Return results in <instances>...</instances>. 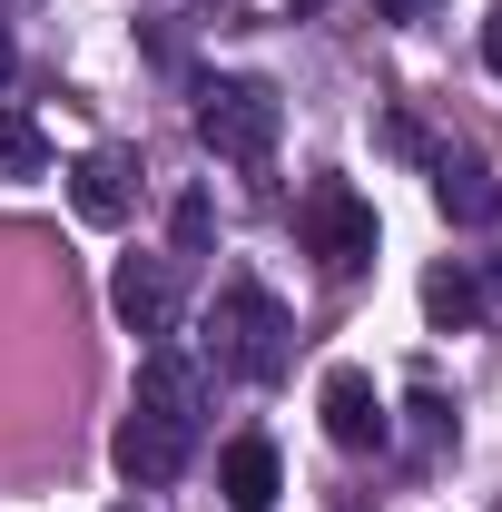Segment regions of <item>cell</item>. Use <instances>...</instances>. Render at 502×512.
<instances>
[{
  "label": "cell",
  "mask_w": 502,
  "mask_h": 512,
  "mask_svg": "<svg viewBox=\"0 0 502 512\" xmlns=\"http://www.w3.org/2000/svg\"><path fill=\"white\" fill-rule=\"evenodd\" d=\"M315 404H325V434L345 453H384V404H375V375L365 365H325V384H315Z\"/></svg>",
  "instance_id": "6"
},
{
  "label": "cell",
  "mask_w": 502,
  "mask_h": 512,
  "mask_svg": "<svg viewBox=\"0 0 502 512\" xmlns=\"http://www.w3.org/2000/svg\"><path fill=\"white\" fill-rule=\"evenodd\" d=\"M119 512H138V503H119Z\"/></svg>",
  "instance_id": "17"
},
{
  "label": "cell",
  "mask_w": 502,
  "mask_h": 512,
  "mask_svg": "<svg viewBox=\"0 0 502 512\" xmlns=\"http://www.w3.org/2000/svg\"><path fill=\"white\" fill-rule=\"evenodd\" d=\"M207 355H217V375H237V384H276L286 355H296V316H286L256 276H237V286H217V306H207Z\"/></svg>",
  "instance_id": "1"
},
{
  "label": "cell",
  "mask_w": 502,
  "mask_h": 512,
  "mask_svg": "<svg viewBox=\"0 0 502 512\" xmlns=\"http://www.w3.org/2000/svg\"><path fill=\"white\" fill-rule=\"evenodd\" d=\"M217 493L237 512H276V493H286V473H276V444L266 434H237V444L217 453Z\"/></svg>",
  "instance_id": "8"
},
{
  "label": "cell",
  "mask_w": 502,
  "mask_h": 512,
  "mask_svg": "<svg viewBox=\"0 0 502 512\" xmlns=\"http://www.w3.org/2000/svg\"><path fill=\"white\" fill-rule=\"evenodd\" d=\"M483 69H493V79H502V10H493V20H483Z\"/></svg>",
  "instance_id": "13"
},
{
  "label": "cell",
  "mask_w": 502,
  "mask_h": 512,
  "mask_svg": "<svg viewBox=\"0 0 502 512\" xmlns=\"http://www.w3.org/2000/svg\"><path fill=\"white\" fill-rule=\"evenodd\" d=\"M69 207H79L89 227H119L128 207H138V168H128L119 148H89V158L69 168Z\"/></svg>",
  "instance_id": "7"
},
{
  "label": "cell",
  "mask_w": 502,
  "mask_h": 512,
  "mask_svg": "<svg viewBox=\"0 0 502 512\" xmlns=\"http://www.w3.org/2000/svg\"><path fill=\"white\" fill-rule=\"evenodd\" d=\"M483 306H493V296H483V276H463V266H434V276H424V316H434L443 335H463Z\"/></svg>",
  "instance_id": "10"
},
{
  "label": "cell",
  "mask_w": 502,
  "mask_h": 512,
  "mask_svg": "<svg viewBox=\"0 0 502 512\" xmlns=\"http://www.w3.org/2000/svg\"><path fill=\"white\" fill-rule=\"evenodd\" d=\"M119 473L138 483V493H158V483H178L188 473V453H197V424H178V414H158V404H128V424H119Z\"/></svg>",
  "instance_id": "4"
},
{
  "label": "cell",
  "mask_w": 502,
  "mask_h": 512,
  "mask_svg": "<svg viewBox=\"0 0 502 512\" xmlns=\"http://www.w3.org/2000/svg\"><path fill=\"white\" fill-rule=\"evenodd\" d=\"M10 60H20V50H10V20H0V89H10Z\"/></svg>",
  "instance_id": "15"
},
{
  "label": "cell",
  "mask_w": 502,
  "mask_h": 512,
  "mask_svg": "<svg viewBox=\"0 0 502 512\" xmlns=\"http://www.w3.org/2000/svg\"><path fill=\"white\" fill-rule=\"evenodd\" d=\"M434 207L453 217V227H493L502 217V178L473 168V158H434Z\"/></svg>",
  "instance_id": "9"
},
{
  "label": "cell",
  "mask_w": 502,
  "mask_h": 512,
  "mask_svg": "<svg viewBox=\"0 0 502 512\" xmlns=\"http://www.w3.org/2000/svg\"><path fill=\"white\" fill-rule=\"evenodd\" d=\"M207 247V197H188V207H178V256H197Z\"/></svg>",
  "instance_id": "12"
},
{
  "label": "cell",
  "mask_w": 502,
  "mask_h": 512,
  "mask_svg": "<svg viewBox=\"0 0 502 512\" xmlns=\"http://www.w3.org/2000/svg\"><path fill=\"white\" fill-rule=\"evenodd\" d=\"M286 10H296V20H306V10H325V0H286Z\"/></svg>",
  "instance_id": "16"
},
{
  "label": "cell",
  "mask_w": 502,
  "mask_h": 512,
  "mask_svg": "<svg viewBox=\"0 0 502 512\" xmlns=\"http://www.w3.org/2000/svg\"><path fill=\"white\" fill-rule=\"evenodd\" d=\"M296 237H306V256L325 276H365V266H375V207L345 188V178H315V188L296 197Z\"/></svg>",
  "instance_id": "3"
},
{
  "label": "cell",
  "mask_w": 502,
  "mask_h": 512,
  "mask_svg": "<svg viewBox=\"0 0 502 512\" xmlns=\"http://www.w3.org/2000/svg\"><path fill=\"white\" fill-rule=\"evenodd\" d=\"M0 178H50V138L30 109H0Z\"/></svg>",
  "instance_id": "11"
},
{
  "label": "cell",
  "mask_w": 502,
  "mask_h": 512,
  "mask_svg": "<svg viewBox=\"0 0 502 512\" xmlns=\"http://www.w3.org/2000/svg\"><path fill=\"white\" fill-rule=\"evenodd\" d=\"M384 20H424V10H434V0H375Z\"/></svg>",
  "instance_id": "14"
},
{
  "label": "cell",
  "mask_w": 502,
  "mask_h": 512,
  "mask_svg": "<svg viewBox=\"0 0 502 512\" xmlns=\"http://www.w3.org/2000/svg\"><path fill=\"white\" fill-rule=\"evenodd\" d=\"M197 138H207L217 158H237V168H266L276 138H286V99H276L266 79H207V89H197Z\"/></svg>",
  "instance_id": "2"
},
{
  "label": "cell",
  "mask_w": 502,
  "mask_h": 512,
  "mask_svg": "<svg viewBox=\"0 0 502 512\" xmlns=\"http://www.w3.org/2000/svg\"><path fill=\"white\" fill-rule=\"evenodd\" d=\"M109 306H119L128 335L168 345V335H178V256H119V276H109Z\"/></svg>",
  "instance_id": "5"
}]
</instances>
